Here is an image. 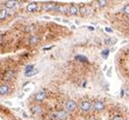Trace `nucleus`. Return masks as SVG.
<instances>
[{
	"label": "nucleus",
	"mask_w": 129,
	"mask_h": 120,
	"mask_svg": "<svg viewBox=\"0 0 129 120\" xmlns=\"http://www.w3.org/2000/svg\"><path fill=\"white\" fill-rule=\"evenodd\" d=\"M39 41H40V38L38 36H33V37H31V39H30V44L31 45L38 44Z\"/></svg>",
	"instance_id": "9b49d317"
},
{
	"label": "nucleus",
	"mask_w": 129,
	"mask_h": 120,
	"mask_svg": "<svg viewBox=\"0 0 129 120\" xmlns=\"http://www.w3.org/2000/svg\"><path fill=\"white\" fill-rule=\"evenodd\" d=\"M32 112H33L34 114H40L42 112V108L38 105H35V106L32 107Z\"/></svg>",
	"instance_id": "9d476101"
},
{
	"label": "nucleus",
	"mask_w": 129,
	"mask_h": 120,
	"mask_svg": "<svg viewBox=\"0 0 129 120\" xmlns=\"http://www.w3.org/2000/svg\"><path fill=\"white\" fill-rule=\"evenodd\" d=\"M124 94H125V91H124V90H122V91H121V97H123V96H124Z\"/></svg>",
	"instance_id": "5701e85b"
},
{
	"label": "nucleus",
	"mask_w": 129,
	"mask_h": 120,
	"mask_svg": "<svg viewBox=\"0 0 129 120\" xmlns=\"http://www.w3.org/2000/svg\"><path fill=\"white\" fill-rule=\"evenodd\" d=\"M112 120H124V118H123V116L116 115V116H114V117L112 118Z\"/></svg>",
	"instance_id": "aec40b11"
},
{
	"label": "nucleus",
	"mask_w": 129,
	"mask_h": 120,
	"mask_svg": "<svg viewBox=\"0 0 129 120\" xmlns=\"http://www.w3.org/2000/svg\"><path fill=\"white\" fill-rule=\"evenodd\" d=\"M98 3H99L100 6H105V5L107 4V1H102V0H99Z\"/></svg>",
	"instance_id": "412c9836"
},
{
	"label": "nucleus",
	"mask_w": 129,
	"mask_h": 120,
	"mask_svg": "<svg viewBox=\"0 0 129 120\" xmlns=\"http://www.w3.org/2000/svg\"><path fill=\"white\" fill-rule=\"evenodd\" d=\"M68 13L71 15H76L78 13V8L75 6V5H70V7L68 8Z\"/></svg>",
	"instance_id": "0eeeda50"
},
{
	"label": "nucleus",
	"mask_w": 129,
	"mask_h": 120,
	"mask_svg": "<svg viewBox=\"0 0 129 120\" xmlns=\"http://www.w3.org/2000/svg\"><path fill=\"white\" fill-rule=\"evenodd\" d=\"M123 11H124V13L129 14V4H126V5L124 6V8H123Z\"/></svg>",
	"instance_id": "6ab92c4d"
},
{
	"label": "nucleus",
	"mask_w": 129,
	"mask_h": 120,
	"mask_svg": "<svg viewBox=\"0 0 129 120\" xmlns=\"http://www.w3.org/2000/svg\"><path fill=\"white\" fill-rule=\"evenodd\" d=\"M13 75H14V72H13V71H8V72L5 74V78H4V80H11V79L13 78Z\"/></svg>",
	"instance_id": "2eb2a0df"
},
{
	"label": "nucleus",
	"mask_w": 129,
	"mask_h": 120,
	"mask_svg": "<svg viewBox=\"0 0 129 120\" xmlns=\"http://www.w3.org/2000/svg\"><path fill=\"white\" fill-rule=\"evenodd\" d=\"M8 85H6V84H1L0 85V96H3V95H5V94H7L8 93Z\"/></svg>",
	"instance_id": "1a4fd4ad"
},
{
	"label": "nucleus",
	"mask_w": 129,
	"mask_h": 120,
	"mask_svg": "<svg viewBox=\"0 0 129 120\" xmlns=\"http://www.w3.org/2000/svg\"><path fill=\"white\" fill-rule=\"evenodd\" d=\"M15 4H16L15 1H6V2H4V6L6 8H13L15 6Z\"/></svg>",
	"instance_id": "ddd939ff"
},
{
	"label": "nucleus",
	"mask_w": 129,
	"mask_h": 120,
	"mask_svg": "<svg viewBox=\"0 0 129 120\" xmlns=\"http://www.w3.org/2000/svg\"><path fill=\"white\" fill-rule=\"evenodd\" d=\"M125 93H126V94H127L128 96H129V88H127V89H126V91H125Z\"/></svg>",
	"instance_id": "b1692460"
},
{
	"label": "nucleus",
	"mask_w": 129,
	"mask_h": 120,
	"mask_svg": "<svg viewBox=\"0 0 129 120\" xmlns=\"http://www.w3.org/2000/svg\"><path fill=\"white\" fill-rule=\"evenodd\" d=\"M7 16H8V10L7 9L0 10V19H5Z\"/></svg>",
	"instance_id": "f8f14e48"
},
{
	"label": "nucleus",
	"mask_w": 129,
	"mask_h": 120,
	"mask_svg": "<svg viewBox=\"0 0 129 120\" xmlns=\"http://www.w3.org/2000/svg\"><path fill=\"white\" fill-rule=\"evenodd\" d=\"M92 108H93V105H92V103L89 102V101H83V102L80 103V109H81L83 112L90 111Z\"/></svg>",
	"instance_id": "f03ea898"
},
{
	"label": "nucleus",
	"mask_w": 129,
	"mask_h": 120,
	"mask_svg": "<svg viewBox=\"0 0 129 120\" xmlns=\"http://www.w3.org/2000/svg\"><path fill=\"white\" fill-rule=\"evenodd\" d=\"M65 107H66V110L67 111H73V110H75V108H76V104H75L74 101L69 100V101L66 102Z\"/></svg>",
	"instance_id": "39448f33"
},
{
	"label": "nucleus",
	"mask_w": 129,
	"mask_h": 120,
	"mask_svg": "<svg viewBox=\"0 0 129 120\" xmlns=\"http://www.w3.org/2000/svg\"><path fill=\"white\" fill-rule=\"evenodd\" d=\"M34 69V65L33 64H30V65H27L26 66V72H29L31 70H33Z\"/></svg>",
	"instance_id": "a211bd4d"
},
{
	"label": "nucleus",
	"mask_w": 129,
	"mask_h": 120,
	"mask_svg": "<svg viewBox=\"0 0 129 120\" xmlns=\"http://www.w3.org/2000/svg\"><path fill=\"white\" fill-rule=\"evenodd\" d=\"M46 98V92H44V91H40L37 95H36V97H35V99H36V101H38V102H42L43 100H44Z\"/></svg>",
	"instance_id": "423d86ee"
},
{
	"label": "nucleus",
	"mask_w": 129,
	"mask_h": 120,
	"mask_svg": "<svg viewBox=\"0 0 129 120\" xmlns=\"http://www.w3.org/2000/svg\"><path fill=\"white\" fill-rule=\"evenodd\" d=\"M93 108L96 111H101L105 108V105H104V103L102 101H96L94 103V105H93Z\"/></svg>",
	"instance_id": "20e7f679"
},
{
	"label": "nucleus",
	"mask_w": 129,
	"mask_h": 120,
	"mask_svg": "<svg viewBox=\"0 0 129 120\" xmlns=\"http://www.w3.org/2000/svg\"><path fill=\"white\" fill-rule=\"evenodd\" d=\"M38 72H39V70L34 68L33 70H31V71H29V72H25V75H26V76H33V75L37 74Z\"/></svg>",
	"instance_id": "4468645a"
},
{
	"label": "nucleus",
	"mask_w": 129,
	"mask_h": 120,
	"mask_svg": "<svg viewBox=\"0 0 129 120\" xmlns=\"http://www.w3.org/2000/svg\"><path fill=\"white\" fill-rule=\"evenodd\" d=\"M38 8H39V6H38V4L36 2H31L27 6V10L29 12H35V11L38 10Z\"/></svg>",
	"instance_id": "7ed1b4c3"
},
{
	"label": "nucleus",
	"mask_w": 129,
	"mask_h": 120,
	"mask_svg": "<svg viewBox=\"0 0 129 120\" xmlns=\"http://www.w3.org/2000/svg\"><path fill=\"white\" fill-rule=\"evenodd\" d=\"M89 30H90V31H94V30H95V29H94V28H93V27H89Z\"/></svg>",
	"instance_id": "393cba45"
},
{
	"label": "nucleus",
	"mask_w": 129,
	"mask_h": 120,
	"mask_svg": "<svg viewBox=\"0 0 129 120\" xmlns=\"http://www.w3.org/2000/svg\"><path fill=\"white\" fill-rule=\"evenodd\" d=\"M52 117H53V119L55 118V119H60V120H65L67 118V113H66V111H59L56 113H53Z\"/></svg>",
	"instance_id": "f257e3e1"
},
{
	"label": "nucleus",
	"mask_w": 129,
	"mask_h": 120,
	"mask_svg": "<svg viewBox=\"0 0 129 120\" xmlns=\"http://www.w3.org/2000/svg\"><path fill=\"white\" fill-rule=\"evenodd\" d=\"M56 7H57V4H55V3H47V4H45L44 6H43V8H44L45 10H55L56 9Z\"/></svg>",
	"instance_id": "6e6552de"
},
{
	"label": "nucleus",
	"mask_w": 129,
	"mask_h": 120,
	"mask_svg": "<svg viewBox=\"0 0 129 120\" xmlns=\"http://www.w3.org/2000/svg\"><path fill=\"white\" fill-rule=\"evenodd\" d=\"M109 53H110V51H109L108 49L103 50V52H102V56H103V58H104V59H107V58H108Z\"/></svg>",
	"instance_id": "f3484780"
},
{
	"label": "nucleus",
	"mask_w": 129,
	"mask_h": 120,
	"mask_svg": "<svg viewBox=\"0 0 129 120\" xmlns=\"http://www.w3.org/2000/svg\"><path fill=\"white\" fill-rule=\"evenodd\" d=\"M75 59H76V60H79L80 62H88V58L84 57V56H81V55L76 56V57H75Z\"/></svg>",
	"instance_id": "dca6fc26"
},
{
	"label": "nucleus",
	"mask_w": 129,
	"mask_h": 120,
	"mask_svg": "<svg viewBox=\"0 0 129 120\" xmlns=\"http://www.w3.org/2000/svg\"><path fill=\"white\" fill-rule=\"evenodd\" d=\"M106 32H109V33H112V30L110 28H106Z\"/></svg>",
	"instance_id": "4be33fe9"
}]
</instances>
